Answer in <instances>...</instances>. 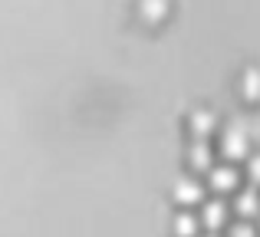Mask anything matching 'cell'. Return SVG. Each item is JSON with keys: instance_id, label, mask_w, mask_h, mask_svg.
I'll use <instances>...</instances> for the list:
<instances>
[{"instance_id": "1", "label": "cell", "mask_w": 260, "mask_h": 237, "mask_svg": "<svg viewBox=\"0 0 260 237\" xmlns=\"http://www.w3.org/2000/svg\"><path fill=\"white\" fill-rule=\"evenodd\" d=\"M208 188H214L217 194H234L237 188H241V172H237L234 165H214L208 172Z\"/></svg>"}, {"instance_id": "2", "label": "cell", "mask_w": 260, "mask_h": 237, "mask_svg": "<svg viewBox=\"0 0 260 237\" xmlns=\"http://www.w3.org/2000/svg\"><path fill=\"white\" fill-rule=\"evenodd\" d=\"M221 155L234 165V161H244L250 155V139L247 132H241V128H231V132L221 135Z\"/></svg>"}, {"instance_id": "3", "label": "cell", "mask_w": 260, "mask_h": 237, "mask_svg": "<svg viewBox=\"0 0 260 237\" xmlns=\"http://www.w3.org/2000/svg\"><path fill=\"white\" fill-rule=\"evenodd\" d=\"M234 211L241 214V221L260 218V188H237L234 191Z\"/></svg>"}, {"instance_id": "4", "label": "cell", "mask_w": 260, "mask_h": 237, "mask_svg": "<svg viewBox=\"0 0 260 237\" xmlns=\"http://www.w3.org/2000/svg\"><path fill=\"white\" fill-rule=\"evenodd\" d=\"M228 218H231V211H228V205H224L221 198H214V201H208V205L201 208V227H208V231H221L224 224H228Z\"/></svg>"}, {"instance_id": "5", "label": "cell", "mask_w": 260, "mask_h": 237, "mask_svg": "<svg viewBox=\"0 0 260 237\" xmlns=\"http://www.w3.org/2000/svg\"><path fill=\"white\" fill-rule=\"evenodd\" d=\"M188 165L191 172H211L214 168V152H211V145L204 139H194L188 148Z\"/></svg>"}, {"instance_id": "6", "label": "cell", "mask_w": 260, "mask_h": 237, "mask_svg": "<svg viewBox=\"0 0 260 237\" xmlns=\"http://www.w3.org/2000/svg\"><path fill=\"white\" fill-rule=\"evenodd\" d=\"M204 198V185L198 178H181L175 185V201H181V205H201Z\"/></svg>"}, {"instance_id": "7", "label": "cell", "mask_w": 260, "mask_h": 237, "mask_svg": "<svg viewBox=\"0 0 260 237\" xmlns=\"http://www.w3.org/2000/svg\"><path fill=\"white\" fill-rule=\"evenodd\" d=\"M214 125H217V119L211 116L208 109H198V112H191V119H188V128H191V135H194V139H204V142H208V135L214 132Z\"/></svg>"}, {"instance_id": "8", "label": "cell", "mask_w": 260, "mask_h": 237, "mask_svg": "<svg viewBox=\"0 0 260 237\" xmlns=\"http://www.w3.org/2000/svg\"><path fill=\"white\" fill-rule=\"evenodd\" d=\"M237 89H241V96L250 99V103H254V99H260V70H244Z\"/></svg>"}, {"instance_id": "9", "label": "cell", "mask_w": 260, "mask_h": 237, "mask_svg": "<svg viewBox=\"0 0 260 237\" xmlns=\"http://www.w3.org/2000/svg\"><path fill=\"white\" fill-rule=\"evenodd\" d=\"M198 231H201V221H198V214L181 211V214L175 218V234H178V237H198Z\"/></svg>"}, {"instance_id": "10", "label": "cell", "mask_w": 260, "mask_h": 237, "mask_svg": "<svg viewBox=\"0 0 260 237\" xmlns=\"http://www.w3.org/2000/svg\"><path fill=\"white\" fill-rule=\"evenodd\" d=\"M165 13H168L165 0H142V17L145 20H161Z\"/></svg>"}, {"instance_id": "11", "label": "cell", "mask_w": 260, "mask_h": 237, "mask_svg": "<svg viewBox=\"0 0 260 237\" xmlns=\"http://www.w3.org/2000/svg\"><path fill=\"white\" fill-rule=\"evenodd\" d=\"M247 185L250 188H260V155H247Z\"/></svg>"}, {"instance_id": "12", "label": "cell", "mask_w": 260, "mask_h": 237, "mask_svg": "<svg viewBox=\"0 0 260 237\" xmlns=\"http://www.w3.org/2000/svg\"><path fill=\"white\" fill-rule=\"evenodd\" d=\"M228 237H257L254 221H237V224L228 227Z\"/></svg>"}, {"instance_id": "13", "label": "cell", "mask_w": 260, "mask_h": 237, "mask_svg": "<svg viewBox=\"0 0 260 237\" xmlns=\"http://www.w3.org/2000/svg\"><path fill=\"white\" fill-rule=\"evenodd\" d=\"M198 237H217V234H214V231H208V234H198Z\"/></svg>"}, {"instance_id": "14", "label": "cell", "mask_w": 260, "mask_h": 237, "mask_svg": "<svg viewBox=\"0 0 260 237\" xmlns=\"http://www.w3.org/2000/svg\"><path fill=\"white\" fill-rule=\"evenodd\" d=\"M257 237H260V227H257Z\"/></svg>"}]
</instances>
